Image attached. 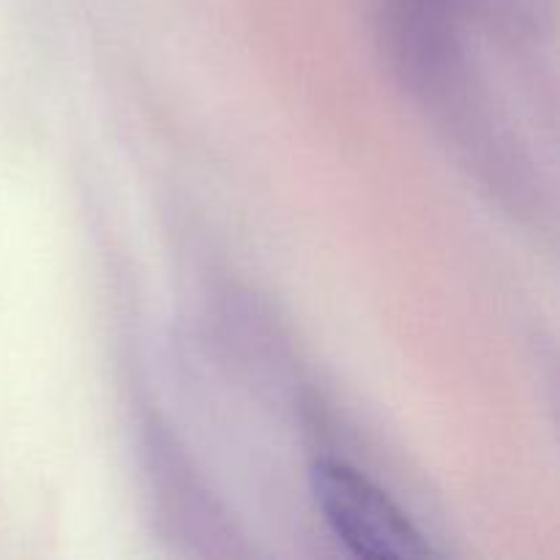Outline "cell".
Segmentation results:
<instances>
[{
  "instance_id": "1",
  "label": "cell",
  "mask_w": 560,
  "mask_h": 560,
  "mask_svg": "<svg viewBox=\"0 0 560 560\" xmlns=\"http://www.w3.org/2000/svg\"><path fill=\"white\" fill-rule=\"evenodd\" d=\"M312 495L328 528L353 556L372 560H413L438 556L413 520L361 470L337 459L312 468Z\"/></svg>"
}]
</instances>
